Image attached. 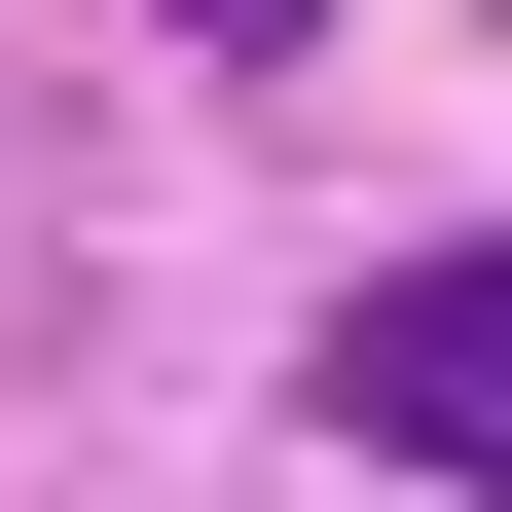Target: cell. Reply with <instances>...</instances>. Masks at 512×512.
Listing matches in <instances>:
<instances>
[{"label": "cell", "instance_id": "cell-2", "mask_svg": "<svg viewBox=\"0 0 512 512\" xmlns=\"http://www.w3.org/2000/svg\"><path fill=\"white\" fill-rule=\"evenodd\" d=\"M183 37H293V0H183Z\"/></svg>", "mask_w": 512, "mask_h": 512}, {"label": "cell", "instance_id": "cell-1", "mask_svg": "<svg viewBox=\"0 0 512 512\" xmlns=\"http://www.w3.org/2000/svg\"><path fill=\"white\" fill-rule=\"evenodd\" d=\"M330 403L403 439V476H512V256H366L330 293Z\"/></svg>", "mask_w": 512, "mask_h": 512}]
</instances>
